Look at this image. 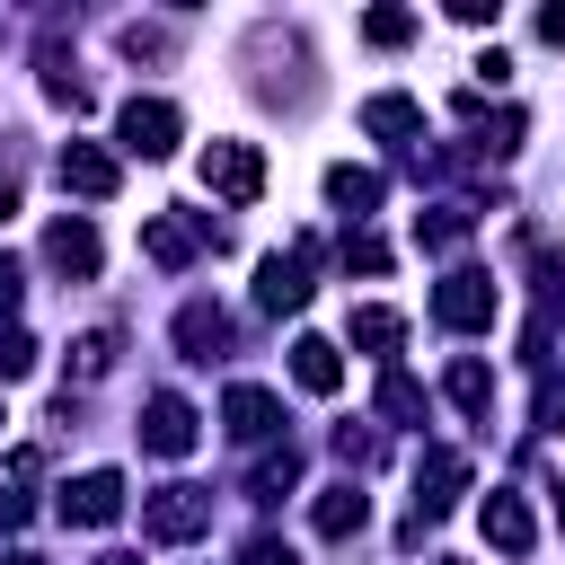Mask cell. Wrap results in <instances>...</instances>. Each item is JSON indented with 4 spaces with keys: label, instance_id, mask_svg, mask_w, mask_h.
Segmentation results:
<instances>
[{
    "label": "cell",
    "instance_id": "4316f807",
    "mask_svg": "<svg viewBox=\"0 0 565 565\" xmlns=\"http://www.w3.org/2000/svg\"><path fill=\"white\" fill-rule=\"evenodd\" d=\"M344 265H353V274H380L388 247H380V238H344Z\"/></svg>",
    "mask_w": 565,
    "mask_h": 565
},
{
    "label": "cell",
    "instance_id": "d6a6232c",
    "mask_svg": "<svg viewBox=\"0 0 565 565\" xmlns=\"http://www.w3.org/2000/svg\"><path fill=\"white\" fill-rule=\"evenodd\" d=\"M0 309H18V265L0 256Z\"/></svg>",
    "mask_w": 565,
    "mask_h": 565
},
{
    "label": "cell",
    "instance_id": "5b68a950",
    "mask_svg": "<svg viewBox=\"0 0 565 565\" xmlns=\"http://www.w3.org/2000/svg\"><path fill=\"white\" fill-rule=\"evenodd\" d=\"M433 318H441L450 335H477V327H494V282H486V274H450V282L433 291Z\"/></svg>",
    "mask_w": 565,
    "mask_h": 565
},
{
    "label": "cell",
    "instance_id": "9a60e30c",
    "mask_svg": "<svg viewBox=\"0 0 565 565\" xmlns=\"http://www.w3.org/2000/svg\"><path fill=\"white\" fill-rule=\"evenodd\" d=\"M309 521H318V539H353V530L371 521V503H362V486H327V494L309 503Z\"/></svg>",
    "mask_w": 565,
    "mask_h": 565
},
{
    "label": "cell",
    "instance_id": "ac0fdd59",
    "mask_svg": "<svg viewBox=\"0 0 565 565\" xmlns=\"http://www.w3.org/2000/svg\"><path fill=\"white\" fill-rule=\"evenodd\" d=\"M327 194H335V203L362 221V212L380 203V177H371V168H327Z\"/></svg>",
    "mask_w": 565,
    "mask_h": 565
},
{
    "label": "cell",
    "instance_id": "6da1fadb",
    "mask_svg": "<svg viewBox=\"0 0 565 565\" xmlns=\"http://www.w3.org/2000/svg\"><path fill=\"white\" fill-rule=\"evenodd\" d=\"M141 530H150L159 547H185V539L212 530V494H203V486H159V494L141 503Z\"/></svg>",
    "mask_w": 565,
    "mask_h": 565
},
{
    "label": "cell",
    "instance_id": "7402d4cb",
    "mask_svg": "<svg viewBox=\"0 0 565 565\" xmlns=\"http://www.w3.org/2000/svg\"><path fill=\"white\" fill-rule=\"evenodd\" d=\"M415 238H424V247H459V238H468V212H459V203H441V212H424V221H415Z\"/></svg>",
    "mask_w": 565,
    "mask_h": 565
},
{
    "label": "cell",
    "instance_id": "e0dca14e",
    "mask_svg": "<svg viewBox=\"0 0 565 565\" xmlns=\"http://www.w3.org/2000/svg\"><path fill=\"white\" fill-rule=\"evenodd\" d=\"M362 124H371L380 141H406L424 115H415V97H371V106H362Z\"/></svg>",
    "mask_w": 565,
    "mask_h": 565
},
{
    "label": "cell",
    "instance_id": "cb8c5ba5",
    "mask_svg": "<svg viewBox=\"0 0 565 565\" xmlns=\"http://www.w3.org/2000/svg\"><path fill=\"white\" fill-rule=\"evenodd\" d=\"M291 486H300V450H282V459H265V468H256V494H265V503H274V494H291Z\"/></svg>",
    "mask_w": 565,
    "mask_h": 565
},
{
    "label": "cell",
    "instance_id": "f546056e",
    "mask_svg": "<svg viewBox=\"0 0 565 565\" xmlns=\"http://www.w3.org/2000/svg\"><path fill=\"white\" fill-rule=\"evenodd\" d=\"M238 565H300V556H291L282 539H247V556H238Z\"/></svg>",
    "mask_w": 565,
    "mask_h": 565
},
{
    "label": "cell",
    "instance_id": "44dd1931",
    "mask_svg": "<svg viewBox=\"0 0 565 565\" xmlns=\"http://www.w3.org/2000/svg\"><path fill=\"white\" fill-rule=\"evenodd\" d=\"M380 415H388V424H415V415H424V388H415L406 371H388V380H380Z\"/></svg>",
    "mask_w": 565,
    "mask_h": 565
},
{
    "label": "cell",
    "instance_id": "8d00e7d4",
    "mask_svg": "<svg viewBox=\"0 0 565 565\" xmlns=\"http://www.w3.org/2000/svg\"><path fill=\"white\" fill-rule=\"evenodd\" d=\"M441 565H459V556H441Z\"/></svg>",
    "mask_w": 565,
    "mask_h": 565
},
{
    "label": "cell",
    "instance_id": "83f0119b",
    "mask_svg": "<svg viewBox=\"0 0 565 565\" xmlns=\"http://www.w3.org/2000/svg\"><path fill=\"white\" fill-rule=\"evenodd\" d=\"M335 450H344L353 468H371V459H380V433H353V424H344V433H335Z\"/></svg>",
    "mask_w": 565,
    "mask_h": 565
},
{
    "label": "cell",
    "instance_id": "ba28073f",
    "mask_svg": "<svg viewBox=\"0 0 565 565\" xmlns=\"http://www.w3.org/2000/svg\"><path fill=\"white\" fill-rule=\"evenodd\" d=\"M53 177H62V194H88V203H106V194H115V159H106L97 141H71V150L53 159Z\"/></svg>",
    "mask_w": 565,
    "mask_h": 565
},
{
    "label": "cell",
    "instance_id": "7c38bea8",
    "mask_svg": "<svg viewBox=\"0 0 565 565\" xmlns=\"http://www.w3.org/2000/svg\"><path fill=\"white\" fill-rule=\"evenodd\" d=\"M44 256H53L62 274H97V256H106V247H97V230H88V221H53V230H44Z\"/></svg>",
    "mask_w": 565,
    "mask_h": 565
},
{
    "label": "cell",
    "instance_id": "603a6c76",
    "mask_svg": "<svg viewBox=\"0 0 565 565\" xmlns=\"http://www.w3.org/2000/svg\"><path fill=\"white\" fill-rule=\"evenodd\" d=\"M71 371H79V380H106V371H115V335H106V327L79 335V344H71Z\"/></svg>",
    "mask_w": 565,
    "mask_h": 565
},
{
    "label": "cell",
    "instance_id": "d4e9b609",
    "mask_svg": "<svg viewBox=\"0 0 565 565\" xmlns=\"http://www.w3.org/2000/svg\"><path fill=\"white\" fill-rule=\"evenodd\" d=\"M362 35H371V44H406V35H415V18H406V9H371V18H362Z\"/></svg>",
    "mask_w": 565,
    "mask_h": 565
},
{
    "label": "cell",
    "instance_id": "836d02e7",
    "mask_svg": "<svg viewBox=\"0 0 565 565\" xmlns=\"http://www.w3.org/2000/svg\"><path fill=\"white\" fill-rule=\"evenodd\" d=\"M9 212H18V185H9V177H0V221H9Z\"/></svg>",
    "mask_w": 565,
    "mask_h": 565
},
{
    "label": "cell",
    "instance_id": "1f68e13d",
    "mask_svg": "<svg viewBox=\"0 0 565 565\" xmlns=\"http://www.w3.org/2000/svg\"><path fill=\"white\" fill-rule=\"evenodd\" d=\"M539 35H547V44H565V9H539Z\"/></svg>",
    "mask_w": 565,
    "mask_h": 565
},
{
    "label": "cell",
    "instance_id": "277c9868",
    "mask_svg": "<svg viewBox=\"0 0 565 565\" xmlns=\"http://www.w3.org/2000/svg\"><path fill=\"white\" fill-rule=\"evenodd\" d=\"M459 486H468V450H424V468H415V521H406V530L441 521V512L459 503Z\"/></svg>",
    "mask_w": 565,
    "mask_h": 565
},
{
    "label": "cell",
    "instance_id": "3957f363",
    "mask_svg": "<svg viewBox=\"0 0 565 565\" xmlns=\"http://www.w3.org/2000/svg\"><path fill=\"white\" fill-rule=\"evenodd\" d=\"M115 132H124V150H141V159H168L185 124H177V106H168V97H124Z\"/></svg>",
    "mask_w": 565,
    "mask_h": 565
},
{
    "label": "cell",
    "instance_id": "9c48e42d",
    "mask_svg": "<svg viewBox=\"0 0 565 565\" xmlns=\"http://www.w3.org/2000/svg\"><path fill=\"white\" fill-rule=\"evenodd\" d=\"M256 300H265V309H300V300H309V247L265 256V265H256Z\"/></svg>",
    "mask_w": 565,
    "mask_h": 565
},
{
    "label": "cell",
    "instance_id": "ffe728a7",
    "mask_svg": "<svg viewBox=\"0 0 565 565\" xmlns=\"http://www.w3.org/2000/svg\"><path fill=\"white\" fill-rule=\"evenodd\" d=\"M397 335H406V318H397V309H353V344H371V353H388Z\"/></svg>",
    "mask_w": 565,
    "mask_h": 565
},
{
    "label": "cell",
    "instance_id": "52a82bcc",
    "mask_svg": "<svg viewBox=\"0 0 565 565\" xmlns=\"http://www.w3.org/2000/svg\"><path fill=\"white\" fill-rule=\"evenodd\" d=\"M141 450L185 459V450H194V406H185V397H150V406H141Z\"/></svg>",
    "mask_w": 565,
    "mask_h": 565
},
{
    "label": "cell",
    "instance_id": "2e32d148",
    "mask_svg": "<svg viewBox=\"0 0 565 565\" xmlns=\"http://www.w3.org/2000/svg\"><path fill=\"white\" fill-rule=\"evenodd\" d=\"M141 256H150V265H168V274H177V265H185V256H194V230H185V221H141Z\"/></svg>",
    "mask_w": 565,
    "mask_h": 565
},
{
    "label": "cell",
    "instance_id": "7a4b0ae2",
    "mask_svg": "<svg viewBox=\"0 0 565 565\" xmlns=\"http://www.w3.org/2000/svg\"><path fill=\"white\" fill-rule=\"evenodd\" d=\"M203 185H212L221 203H256V194H265V159H256V141H212V150H203Z\"/></svg>",
    "mask_w": 565,
    "mask_h": 565
},
{
    "label": "cell",
    "instance_id": "d6986e66",
    "mask_svg": "<svg viewBox=\"0 0 565 565\" xmlns=\"http://www.w3.org/2000/svg\"><path fill=\"white\" fill-rule=\"evenodd\" d=\"M450 397H459L468 415H486V406H494V371H486V362H450Z\"/></svg>",
    "mask_w": 565,
    "mask_h": 565
},
{
    "label": "cell",
    "instance_id": "8fae6325",
    "mask_svg": "<svg viewBox=\"0 0 565 565\" xmlns=\"http://www.w3.org/2000/svg\"><path fill=\"white\" fill-rule=\"evenodd\" d=\"M221 415H230V433H238V441H265V433L282 424V406H274V388H247V380H238V388L221 397Z\"/></svg>",
    "mask_w": 565,
    "mask_h": 565
},
{
    "label": "cell",
    "instance_id": "f1b7e54d",
    "mask_svg": "<svg viewBox=\"0 0 565 565\" xmlns=\"http://www.w3.org/2000/svg\"><path fill=\"white\" fill-rule=\"evenodd\" d=\"M0 371H9V380L35 371V344H26V335H0Z\"/></svg>",
    "mask_w": 565,
    "mask_h": 565
},
{
    "label": "cell",
    "instance_id": "8992f818",
    "mask_svg": "<svg viewBox=\"0 0 565 565\" xmlns=\"http://www.w3.org/2000/svg\"><path fill=\"white\" fill-rule=\"evenodd\" d=\"M115 512H124V477L115 468H88L79 486H62V521L71 530H106Z\"/></svg>",
    "mask_w": 565,
    "mask_h": 565
},
{
    "label": "cell",
    "instance_id": "4fadbf2b",
    "mask_svg": "<svg viewBox=\"0 0 565 565\" xmlns=\"http://www.w3.org/2000/svg\"><path fill=\"white\" fill-rule=\"evenodd\" d=\"M177 344H185L194 362H212V353L230 344V318H221L212 300H185V309H177Z\"/></svg>",
    "mask_w": 565,
    "mask_h": 565
},
{
    "label": "cell",
    "instance_id": "4dcf8cb0",
    "mask_svg": "<svg viewBox=\"0 0 565 565\" xmlns=\"http://www.w3.org/2000/svg\"><path fill=\"white\" fill-rule=\"evenodd\" d=\"M18 521H26V486L9 477V486H0V530H18Z\"/></svg>",
    "mask_w": 565,
    "mask_h": 565
},
{
    "label": "cell",
    "instance_id": "e575fe53",
    "mask_svg": "<svg viewBox=\"0 0 565 565\" xmlns=\"http://www.w3.org/2000/svg\"><path fill=\"white\" fill-rule=\"evenodd\" d=\"M0 565H44V556H26V547H0Z\"/></svg>",
    "mask_w": 565,
    "mask_h": 565
},
{
    "label": "cell",
    "instance_id": "d590c367",
    "mask_svg": "<svg viewBox=\"0 0 565 565\" xmlns=\"http://www.w3.org/2000/svg\"><path fill=\"white\" fill-rule=\"evenodd\" d=\"M97 565H132V556H97Z\"/></svg>",
    "mask_w": 565,
    "mask_h": 565
},
{
    "label": "cell",
    "instance_id": "5bb4252c",
    "mask_svg": "<svg viewBox=\"0 0 565 565\" xmlns=\"http://www.w3.org/2000/svg\"><path fill=\"white\" fill-rule=\"evenodd\" d=\"M291 380H300L309 397H335V380H344L335 344H327V335H300V344H291Z\"/></svg>",
    "mask_w": 565,
    "mask_h": 565
},
{
    "label": "cell",
    "instance_id": "30bf717a",
    "mask_svg": "<svg viewBox=\"0 0 565 565\" xmlns=\"http://www.w3.org/2000/svg\"><path fill=\"white\" fill-rule=\"evenodd\" d=\"M477 530H486V547L521 556V547H530V503H521V494H486V503H477Z\"/></svg>",
    "mask_w": 565,
    "mask_h": 565
},
{
    "label": "cell",
    "instance_id": "484cf974",
    "mask_svg": "<svg viewBox=\"0 0 565 565\" xmlns=\"http://www.w3.org/2000/svg\"><path fill=\"white\" fill-rule=\"evenodd\" d=\"M539 424H547V433H565V371H547V380H539Z\"/></svg>",
    "mask_w": 565,
    "mask_h": 565
}]
</instances>
